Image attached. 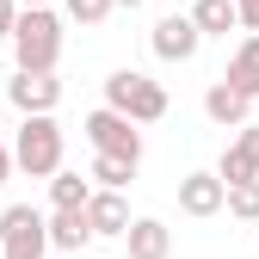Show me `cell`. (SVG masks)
<instances>
[{
    "label": "cell",
    "instance_id": "cell-1",
    "mask_svg": "<svg viewBox=\"0 0 259 259\" xmlns=\"http://www.w3.org/2000/svg\"><path fill=\"white\" fill-rule=\"evenodd\" d=\"M7 44H13V62H19V68L56 74V62H62V19H56V7H19Z\"/></svg>",
    "mask_w": 259,
    "mask_h": 259
},
{
    "label": "cell",
    "instance_id": "cell-2",
    "mask_svg": "<svg viewBox=\"0 0 259 259\" xmlns=\"http://www.w3.org/2000/svg\"><path fill=\"white\" fill-rule=\"evenodd\" d=\"M13 167L31 173V179H50L62 167V123L56 111H31L19 123V136H13Z\"/></svg>",
    "mask_w": 259,
    "mask_h": 259
},
{
    "label": "cell",
    "instance_id": "cell-3",
    "mask_svg": "<svg viewBox=\"0 0 259 259\" xmlns=\"http://www.w3.org/2000/svg\"><path fill=\"white\" fill-rule=\"evenodd\" d=\"M105 105L123 111L130 123H160L167 117V87L136 74V68H117V74H105Z\"/></svg>",
    "mask_w": 259,
    "mask_h": 259
},
{
    "label": "cell",
    "instance_id": "cell-4",
    "mask_svg": "<svg viewBox=\"0 0 259 259\" xmlns=\"http://www.w3.org/2000/svg\"><path fill=\"white\" fill-rule=\"evenodd\" d=\"M44 253H50L44 210H31V204H7V210H0V259H44Z\"/></svg>",
    "mask_w": 259,
    "mask_h": 259
},
{
    "label": "cell",
    "instance_id": "cell-5",
    "mask_svg": "<svg viewBox=\"0 0 259 259\" xmlns=\"http://www.w3.org/2000/svg\"><path fill=\"white\" fill-rule=\"evenodd\" d=\"M87 142H93V154H123V160H136L142 167V123H130L123 111H111V105H99L87 123Z\"/></svg>",
    "mask_w": 259,
    "mask_h": 259
},
{
    "label": "cell",
    "instance_id": "cell-6",
    "mask_svg": "<svg viewBox=\"0 0 259 259\" xmlns=\"http://www.w3.org/2000/svg\"><path fill=\"white\" fill-rule=\"evenodd\" d=\"M19 117H31V111H56L62 105V80L56 74H37V68H19L13 80H7V93H0Z\"/></svg>",
    "mask_w": 259,
    "mask_h": 259
},
{
    "label": "cell",
    "instance_id": "cell-7",
    "mask_svg": "<svg viewBox=\"0 0 259 259\" xmlns=\"http://www.w3.org/2000/svg\"><path fill=\"white\" fill-rule=\"evenodd\" d=\"M148 44H154L160 62H191V56H198V44H204V31L191 25V13H167V19H154Z\"/></svg>",
    "mask_w": 259,
    "mask_h": 259
},
{
    "label": "cell",
    "instance_id": "cell-8",
    "mask_svg": "<svg viewBox=\"0 0 259 259\" xmlns=\"http://www.w3.org/2000/svg\"><path fill=\"white\" fill-rule=\"evenodd\" d=\"M216 179H222V185L259 179V123H241V130H235V142L222 148V160H216Z\"/></svg>",
    "mask_w": 259,
    "mask_h": 259
},
{
    "label": "cell",
    "instance_id": "cell-9",
    "mask_svg": "<svg viewBox=\"0 0 259 259\" xmlns=\"http://www.w3.org/2000/svg\"><path fill=\"white\" fill-rule=\"evenodd\" d=\"M123 247H130V259H167V253H173V229H167L160 216H130Z\"/></svg>",
    "mask_w": 259,
    "mask_h": 259
},
{
    "label": "cell",
    "instance_id": "cell-10",
    "mask_svg": "<svg viewBox=\"0 0 259 259\" xmlns=\"http://www.w3.org/2000/svg\"><path fill=\"white\" fill-rule=\"evenodd\" d=\"M87 222H93V241H99V235H123V229H130V204H123V191L93 185V198H87Z\"/></svg>",
    "mask_w": 259,
    "mask_h": 259
},
{
    "label": "cell",
    "instance_id": "cell-11",
    "mask_svg": "<svg viewBox=\"0 0 259 259\" xmlns=\"http://www.w3.org/2000/svg\"><path fill=\"white\" fill-rule=\"evenodd\" d=\"M204 117H210V123H222V130H241V123L253 117V99H247L241 87H229V80H216V87L204 93Z\"/></svg>",
    "mask_w": 259,
    "mask_h": 259
},
{
    "label": "cell",
    "instance_id": "cell-12",
    "mask_svg": "<svg viewBox=\"0 0 259 259\" xmlns=\"http://www.w3.org/2000/svg\"><path fill=\"white\" fill-rule=\"evenodd\" d=\"M222 191L229 185H222L216 173H185L179 179V210L185 216H222Z\"/></svg>",
    "mask_w": 259,
    "mask_h": 259
},
{
    "label": "cell",
    "instance_id": "cell-13",
    "mask_svg": "<svg viewBox=\"0 0 259 259\" xmlns=\"http://www.w3.org/2000/svg\"><path fill=\"white\" fill-rule=\"evenodd\" d=\"M229 87H241L247 99H259V31H247V37L235 44V56H229V74H222Z\"/></svg>",
    "mask_w": 259,
    "mask_h": 259
},
{
    "label": "cell",
    "instance_id": "cell-14",
    "mask_svg": "<svg viewBox=\"0 0 259 259\" xmlns=\"http://www.w3.org/2000/svg\"><path fill=\"white\" fill-rule=\"evenodd\" d=\"M44 229H50V247H56V253H80V247L93 241V222H87V210H56Z\"/></svg>",
    "mask_w": 259,
    "mask_h": 259
},
{
    "label": "cell",
    "instance_id": "cell-15",
    "mask_svg": "<svg viewBox=\"0 0 259 259\" xmlns=\"http://www.w3.org/2000/svg\"><path fill=\"white\" fill-rule=\"evenodd\" d=\"M191 25H198L204 37H229V31H241V13H235V0H198V7H191Z\"/></svg>",
    "mask_w": 259,
    "mask_h": 259
},
{
    "label": "cell",
    "instance_id": "cell-16",
    "mask_svg": "<svg viewBox=\"0 0 259 259\" xmlns=\"http://www.w3.org/2000/svg\"><path fill=\"white\" fill-rule=\"evenodd\" d=\"M87 198H93V179H80V173H50V204L56 210H87Z\"/></svg>",
    "mask_w": 259,
    "mask_h": 259
},
{
    "label": "cell",
    "instance_id": "cell-17",
    "mask_svg": "<svg viewBox=\"0 0 259 259\" xmlns=\"http://www.w3.org/2000/svg\"><path fill=\"white\" fill-rule=\"evenodd\" d=\"M222 210H229L235 222H259V179H241L222 191Z\"/></svg>",
    "mask_w": 259,
    "mask_h": 259
},
{
    "label": "cell",
    "instance_id": "cell-18",
    "mask_svg": "<svg viewBox=\"0 0 259 259\" xmlns=\"http://www.w3.org/2000/svg\"><path fill=\"white\" fill-rule=\"evenodd\" d=\"M87 179H99V185L123 191L130 179H136V160H123V154H93V173H87Z\"/></svg>",
    "mask_w": 259,
    "mask_h": 259
},
{
    "label": "cell",
    "instance_id": "cell-19",
    "mask_svg": "<svg viewBox=\"0 0 259 259\" xmlns=\"http://www.w3.org/2000/svg\"><path fill=\"white\" fill-rule=\"evenodd\" d=\"M62 13H68L74 25H105L117 7H111V0H62Z\"/></svg>",
    "mask_w": 259,
    "mask_h": 259
},
{
    "label": "cell",
    "instance_id": "cell-20",
    "mask_svg": "<svg viewBox=\"0 0 259 259\" xmlns=\"http://www.w3.org/2000/svg\"><path fill=\"white\" fill-rule=\"evenodd\" d=\"M235 13H241V31H259V0H235Z\"/></svg>",
    "mask_w": 259,
    "mask_h": 259
},
{
    "label": "cell",
    "instance_id": "cell-21",
    "mask_svg": "<svg viewBox=\"0 0 259 259\" xmlns=\"http://www.w3.org/2000/svg\"><path fill=\"white\" fill-rule=\"evenodd\" d=\"M13 19H19V0H0V37L13 31Z\"/></svg>",
    "mask_w": 259,
    "mask_h": 259
},
{
    "label": "cell",
    "instance_id": "cell-22",
    "mask_svg": "<svg viewBox=\"0 0 259 259\" xmlns=\"http://www.w3.org/2000/svg\"><path fill=\"white\" fill-rule=\"evenodd\" d=\"M7 173H13V148L0 142V185H7Z\"/></svg>",
    "mask_w": 259,
    "mask_h": 259
},
{
    "label": "cell",
    "instance_id": "cell-23",
    "mask_svg": "<svg viewBox=\"0 0 259 259\" xmlns=\"http://www.w3.org/2000/svg\"><path fill=\"white\" fill-rule=\"evenodd\" d=\"M19 7H50V0H19Z\"/></svg>",
    "mask_w": 259,
    "mask_h": 259
},
{
    "label": "cell",
    "instance_id": "cell-24",
    "mask_svg": "<svg viewBox=\"0 0 259 259\" xmlns=\"http://www.w3.org/2000/svg\"><path fill=\"white\" fill-rule=\"evenodd\" d=\"M111 7H142V0H111Z\"/></svg>",
    "mask_w": 259,
    "mask_h": 259
},
{
    "label": "cell",
    "instance_id": "cell-25",
    "mask_svg": "<svg viewBox=\"0 0 259 259\" xmlns=\"http://www.w3.org/2000/svg\"><path fill=\"white\" fill-rule=\"evenodd\" d=\"M0 111H7V99H0Z\"/></svg>",
    "mask_w": 259,
    "mask_h": 259
}]
</instances>
